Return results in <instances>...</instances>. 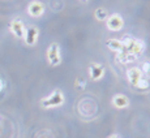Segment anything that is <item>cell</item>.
Wrapping results in <instances>:
<instances>
[{
	"mask_svg": "<svg viewBox=\"0 0 150 138\" xmlns=\"http://www.w3.org/2000/svg\"><path fill=\"white\" fill-rule=\"evenodd\" d=\"M122 42H123V50L122 52H119L117 60L124 63V64L136 60L144 51V43H141L140 41L125 39V41H122Z\"/></svg>",
	"mask_w": 150,
	"mask_h": 138,
	"instance_id": "cell-1",
	"label": "cell"
},
{
	"mask_svg": "<svg viewBox=\"0 0 150 138\" xmlns=\"http://www.w3.org/2000/svg\"><path fill=\"white\" fill-rule=\"evenodd\" d=\"M127 76H128V80L131 82V85L133 87L138 89V90H146V89L150 87V81L146 78V76L142 73L140 68H131L127 72Z\"/></svg>",
	"mask_w": 150,
	"mask_h": 138,
	"instance_id": "cell-2",
	"label": "cell"
},
{
	"mask_svg": "<svg viewBox=\"0 0 150 138\" xmlns=\"http://www.w3.org/2000/svg\"><path fill=\"white\" fill-rule=\"evenodd\" d=\"M64 102H65V98H64L63 91L56 89V90L52 91L48 96L42 98L41 106L43 108H56V107H60V106L64 104Z\"/></svg>",
	"mask_w": 150,
	"mask_h": 138,
	"instance_id": "cell-3",
	"label": "cell"
},
{
	"mask_svg": "<svg viewBox=\"0 0 150 138\" xmlns=\"http://www.w3.org/2000/svg\"><path fill=\"white\" fill-rule=\"evenodd\" d=\"M47 60L51 65H59L62 61V57H60V48L57 43H52V44L48 47L47 50Z\"/></svg>",
	"mask_w": 150,
	"mask_h": 138,
	"instance_id": "cell-4",
	"label": "cell"
},
{
	"mask_svg": "<svg viewBox=\"0 0 150 138\" xmlns=\"http://www.w3.org/2000/svg\"><path fill=\"white\" fill-rule=\"evenodd\" d=\"M9 29L12 31V34L17 38H24L25 35V26H24V22L21 20H12L9 25Z\"/></svg>",
	"mask_w": 150,
	"mask_h": 138,
	"instance_id": "cell-5",
	"label": "cell"
},
{
	"mask_svg": "<svg viewBox=\"0 0 150 138\" xmlns=\"http://www.w3.org/2000/svg\"><path fill=\"white\" fill-rule=\"evenodd\" d=\"M107 27L110 29V30H120V29L123 27V18L119 16V14H111L110 17H107Z\"/></svg>",
	"mask_w": 150,
	"mask_h": 138,
	"instance_id": "cell-6",
	"label": "cell"
},
{
	"mask_svg": "<svg viewBox=\"0 0 150 138\" xmlns=\"http://www.w3.org/2000/svg\"><path fill=\"white\" fill-rule=\"evenodd\" d=\"M38 34H39V31L37 27H34V26L28 27L25 30V35H24L25 43L28 46H34L37 43V39H38Z\"/></svg>",
	"mask_w": 150,
	"mask_h": 138,
	"instance_id": "cell-7",
	"label": "cell"
},
{
	"mask_svg": "<svg viewBox=\"0 0 150 138\" xmlns=\"http://www.w3.org/2000/svg\"><path fill=\"white\" fill-rule=\"evenodd\" d=\"M89 74H90L91 80L98 81V80H100L105 76V67L100 64H97V63H93V64L89 67Z\"/></svg>",
	"mask_w": 150,
	"mask_h": 138,
	"instance_id": "cell-8",
	"label": "cell"
},
{
	"mask_svg": "<svg viewBox=\"0 0 150 138\" xmlns=\"http://www.w3.org/2000/svg\"><path fill=\"white\" fill-rule=\"evenodd\" d=\"M43 12H45V7L41 1H33L28 7V13L31 17H41Z\"/></svg>",
	"mask_w": 150,
	"mask_h": 138,
	"instance_id": "cell-9",
	"label": "cell"
},
{
	"mask_svg": "<svg viewBox=\"0 0 150 138\" xmlns=\"http://www.w3.org/2000/svg\"><path fill=\"white\" fill-rule=\"evenodd\" d=\"M112 104L115 106L119 110H123V108H127L129 106V99L125 95H122V94H117L112 98Z\"/></svg>",
	"mask_w": 150,
	"mask_h": 138,
	"instance_id": "cell-10",
	"label": "cell"
},
{
	"mask_svg": "<svg viewBox=\"0 0 150 138\" xmlns=\"http://www.w3.org/2000/svg\"><path fill=\"white\" fill-rule=\"evenodd\" d=\"M107 46L111 50L116 51V52H122L123 50V42L117 41V39H110V41H107Z\"/></svg>",
	"mask_w": 150,
	"mask_h": 138,
	"instance_id": "cell-11",
	"label": "cell"
},
{
	"mask_svg": "<svg viewBox=\"0 0 150 138\" xmlns=\"http://www.w3.org/2000/svg\"><path fill=\"white\" fill-rule=\"evenodd\" d=\"M96 18L99 20V21H103V20L107 18V13H106L105 9H102V8H99V9L96 11Z\"/></svg>",
	"mask_w": 150,
	"mask_h": 138,
	"instance_id": "cell-12",
	"label": "cell"
},
{
	"mask_svg": "<svg viewBox=\"0 0 150 138\" xmlns=\"http://www.w3.org/2000/svg\"><path fill=\"white\" fill-rule=\"evenodd\" d=\"M3 87H4V83H3V80L0 78V91L3 90Z\"/></svg>",
	"mask_w": 150,
	"mask_h": 138,
	"instance_id": "cell-13",
	"label": "cell"
},
{
	"mask_svg": "<svg viewBox=\"0 0 150 138\" xmlns=\"http://www.w3.org/2000/svg\"><path fill=\"white\" fill-rule=\"evenodd\" d=\"M108 138H120V137L116 136V134H114V136H111V137H108Z\"/></svg>",
	"mask_w": 150,
	"mask_h": 138,
	"instance_id": "cell-14",
	"label": "cell"
},
{
	"mask_svg": "<svg viewBox=\"0 0 150 138\" xmlns=\"http://www.w3.org/2000/svg\"><path fill=\"white\" fill-rule=\"evenodd\" d=\"M82 1H83V3H85V1H88V0H82Z\"/></svg>",
	"mask_w": 150,
	"mask_h": 138,
	"instance_id": "cell-15",
	"label": "cell"
}]
</instances>
